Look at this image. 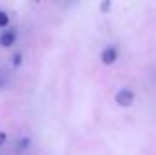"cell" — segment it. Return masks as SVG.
Here are the masks:
<instances>
[{
	"instance_id": "cell-1",
	"label": "cell",
	"mask_w": 156,
	"mask_h": 155,
	"mask_svg": "<svg viewBox=\"0 0 156 155\" xmlns=\"http://www.w3.org/2000/svg\"><path fill=\"white\" fill-rule=\"evenodd\" d=\"M134 100H136V93H134V89H131V88H120L116 93H115V102H116L120 108H131L133 104H134Z\"/></svg>"
},
{
	"instance_id": "cell-2",
	"label": "cell",
	"mask_w": 156,
	"mask_h": 155,
	"mask_svg": "<svg viewBox=\"0 0 156 155\" xmlns=\"http://www.w3.org/2000/svg\"><path fill=\"white\" fill-rule=\"evenodd\" d=\"M98 59H100V62H102L104 66H113V64H116L118 59H120V49H118V46L107 44L105 47H102Z\"/></svg>"
},
{
	"instance_id": "cell-5",
	"label": "cell",
	"mask_w": 156,
	"mask_h": 155,
	"mask_svg": "<svg viewBox=\"0 0 156 155\" xmlns=\"http://www.w3.org/2000/svg\"><path fill=\"white\" fill-rule=\"evenodd\" d=\"M9 24H11V18H9V13H7L5 9H0V29L4 31V29H7V28H11Z\"/></svg>"
},
{
	"instance_id": "cell-6",
	"label": "cell",
	"mask_w": 156,
	"mask_h": 155,
	"mask_svg": "<svg viewBox=\"0 0 156 155\" xmlns=\"http://www.w3.org/2000/svg\"><path fill=\"white\" fill-rule=\"evenodd\" d=\"M11 64H13V68H20V66L24 64V53H22V51L13 53V57H11Z\"/></svg>"
},
{
	"instance_id": "cell-4",
	"label": "cell",
	"mask_w": 156,
	"mask_h": 155,
	"mask_svg": "<svg viewBox=\"0 0 156 155\" xmlns=\"http://www.w3.org/2000/svg\"><path fill=\"white\" fill-rule=\"evenodd\" d=\"M31 144H33L31 137H29V135H22V137L16 141V144H15V153H26V152L31 148Z\"/></svg>"
},
{
	"instance_id": "cell-7",
	"label": "cell",
	"mask_w": 156,
	"mask_h": 155,
	"mask_svg": "<svg viewBox=\"0 0 156 155\" xmlns=\"http://www.w3.org/2000/svg\"><path fill=\"white\" fill-rule=\"evenodd\" d=\"M111 7H113V2H111V0H102L100 6H98V9H100L102 15H107V13L111 11Z\"/></svg>"
},
{
	"instance_id": "cell-3",
	"label": "cell",
	"mask_w": 156,
	"mask_h": 155,
	"mask_svg": "<svg viewBox=\"0 0 156 155\" xmlns=\"http://www.w3.org/2000/svg\"><path fill=\"white\" fill-rule=\"evenodd\" d=\"M18 40V33L15 28H7L0 31V47H13Z\"/></svg>"
},
{
	"instance_id": "cell-8",
	"label": "cell",
	"mask_w": 156,
	"mask_h": 155,
	"mask_svg": "<svg viewBox=\"0 0 156 155\" xmlns=\"http://www.w3.org/2000/svg\"><path fill=\"white\" fill-rule=\"evenodd\" d=\"M7 139H9V137H7V133L0 130V148H4V146L7 144Z\"/></svg>"
}]
</instances>
